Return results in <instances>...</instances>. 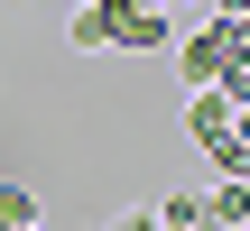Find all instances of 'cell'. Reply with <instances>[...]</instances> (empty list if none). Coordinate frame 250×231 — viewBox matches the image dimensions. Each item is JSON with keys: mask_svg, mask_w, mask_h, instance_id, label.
<instances>
[{"mask_svg": "<svg viewBox=\"0 0 250 231\" xmlns=\"http://www.w3.org/2000/svg\"><path fill=\"white\" fill-rule=\"evenodd\" d=\"M167 56H176V83H186V93H213V83H223V65L250 56V28H241V19H204V28H186Z\"/></svg>", "mask_w": 250, "mask_h": 231, "instance_id": "6da1fadb", "label": "cell"}, {"mask_svg": "<svg viewBox=\"0 0 250 231\" xmlns=\"http://www.w3.org/2000/svg\"><path fill=\"white\" fill-rule=\"evenodd\" d=\"M102 231H158V222H148V213H121V222H102Z\"/></svg>", "mask_w": 250, "mask_h": 231, "instance_id": "ba28073f", "label": "cell"}, {"mask_svg": "<svg viewBox=\"0 0 250 231\" xmlns=\"http://www.w3.org/2000/svg\"><path fill=\"white\" fill-rule=\"evenodd\" d=\"M0 231H46V204L28 185H0Z\"/></svg>", "mask_w": 250, "mask_h": 231, "instance_id": "5b68a950", "label": "cell"}, {"mask_svg": "<svg viewBox=\"0 0 250 231\" xmlns=\"http://www.w3.org/2000/svg\"><path fill=\"white\" fill-rule=\"evenodd\" d=\"M186 130H195V148H204V157H223V148H232V130H241V111H232L223 93H186Z\"/></svg>", "mask_w": 250, "mask_h": 231, "instance_id": "3957f363", "label": "cell"}, {"mask_svg": "<svg viewBox=\"0 0 250 231\" xmlns=\"http://www.w3.org/2000/svg\"><path fill=\"white\" fill-rule=\"evenodd\" d=\"M167 9H176V0H167Z\"/></svg>", "mask_w": 250, "mask_h": 231, "instance_id": "8fae6325", "label": "cell"}, {"mask_svg": "<svg viewBox=\"0 0 250 231\" xmlns=\"http://www.w3.org/2000/svg\"><path fill=\"white\" fill-rule=\"evenodd\" d=\"M148 213H158V231H195L204 222V194H158Z\"/></svg>", "mask_w": 250, "mask_h": 231, "instance_id": "8992f818", "label": "cell"}, {"mask_svg": "<svg viewBox=\"0 0 250 231\" xmlns=\"http://www.w3.org/2000/svg\"><path fill=\"white\" fill-rule=\"evenodd\" d=\"M195 231H232V222H195Z\"/></svg>", "mask_w": 250, "mask_h": 231, "instance_id": "9c48e42d", "label": "cell"}, {"mask_svg": "<svg viewBox=\"0 0 250 231\" xmlns=\"http://www.w3.org/2000/svg\"><path fill=\"white\" fill-rule=\"evenodd\" d=\"M213 167H223V176H232V185H250V111H241V130H232V148H223V157H213Z\"/></svg>", "mask_w": 250, "mask_h": 231, "instance_id": "52a82bcc", "label": "cell"}, {"mask_svg": "<svg viewBox=\"0 0 250 231\" xmlns=\"http://www.w3.org/2000/svg\"><path fill=\"white\" fill-rule=\"evenodd\" d=\"M65 46H83V56H111V9L74 0V28H65Z\"/></svg>", "mask_w": 250, "mask_h": 231, "instance_id": "277c9868", "label": "cell"}, {"mask_svg": "<svg viewBox=\"0 0 250 231\" xmlns=\"http://www.w3.org/2000/svg\"><path fill=\"white\" fill-rule=\"evenodd\" d=\"M232 231H250V204H241V222H232Z\"/></svg>", "mask_w": 250, "mask_h": 231, "instance_id": "30bf717a", "label": "cell"}, {"mask_svg": "<svg viewBox=\"0 0 250 231\" xmlns=\"http://www.w3.org/2000/svg\"><path fill=\"white\" fill-rule=\"evenodd\" d=\"M176 46V9L167 0H121L111 9V56H167Z\"/></svg>", "mask_w": 250, "mask_h": 231, "instance_id": "7a4b0ae2", "label": "cell"}]
</instances>
